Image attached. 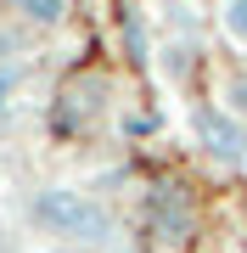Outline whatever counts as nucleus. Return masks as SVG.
Listing matches in <instances>:
<instances>
[{
	"label": "nucleus",
	"mask_w": 247,
	"mask_h": 253,
	"mask_svg": "<svg viewBox=\"0 0 247 253\" xmlns=\"http://www.w3.org/2000/svg\"><path fill=\"white\" fill-rule=\"evenodd\" d=\"M28 225L39 236H51V242H68V248H107L118 236L112 208L79 186H39L28 197Z\"/></svg>",
	"instance_id": "f257e3e1"
},
{
	"label": "nucleus",
	"mask_w": 247,
	"mask_h": 253,
	"mask_svg": "<svg viewBox=\"0 0 247 253\" xmlns=\"http://www.w3.org/2000/svg\"><path fill=\"white\" fill-rule=\"evenodd\" d=\"M191 141L213 163H247V124L236 113H225L219 101H197L191 107Z\"/></svg>",
	"instance_id": "f03ea898"
},
{
	"label": "nucleus",
	"mask_w": 247,
	"mask_h": 253,
	"mask_svg": "<svg viewBox=\"0 0 247 253\" xmlns=\"http://www.w3.org/2000/svg\"><path fill=\"white\" fill-rule=\"evenodd\" d=\"M152 214H157V225L169 231V242H180V236H191V203L180 197L174 186H163L152 197Z\"/></svg>",
	"instance_id": "7ed1b4c3"
},
{
	"label": "nucleus",
	"mask_w": 247,
	"mask_h": 253,
	"mask_svg": "<svg viewBox=\"0 0 247 253\" xmlns=\"http://www.w3.org/2000/svg\"><path fill=\"white\" fill-rule=\"evenodd\" d=\"M11 11L28 28H62L68 23V0H11Z\"/></svg>",
	"instance_id": "20e7f679"
},
{
	"label": "nucleus",
	"mask_w": 247,
	"mask_h": 253,
	"mask_svg": "<svg viewBox=\"0 0 247 253\" xmlns=\"http://www.w3.org/2000/svg\"><path fill=\"white\" fill-rule=\"evenodd\" d=\"M219 107L236 113L242 124H247V68H230L225 79H219Z\"/></svg>",
	"instance_id": "39448f33"
},
{
	"label": "nucleus",
	"mask_w": 247,
	"mask_h": 253,
	"mask_svg": "<svg viewBox=\"0 0 247 253\" xmlns=\"http://www.w3.org/2000/svg\"><path fill=\"white\" fill-rule=\"evenodd\" d=\"M23 62H0V124H6L11 113H17V101H23Z\"/></svg>",
	"instance_id": "423d86ee"
},
{
	"label": "nucleus",
	"mask_w": 247,
	"mask_h": 253,
	"mask_svg": "<svg viewBox=\"0 0 247 253\" xmlns=\"http://www.w3.org/2000/svg\"><path fill=\"white\" fill-rule=\"evenodd\" d=\"M219 28H225L230 45L247 51V0H219Z\"/></svg>",
	"instance_id": "0eeeda50"
},
{
	"label": "nucleus",
	"mask_w": 247,
	"mask_h": 253,
	"mask_svg": "<svg viewBox=\"0 0 247 253\" xmlns=\"http://www.w3.org/2000/svg\"><path fill=\"white\" fill-rule=\"evenodd\" d=\"M191 45H163V73L169 79H185V73H191Z\"/></svg>",
	"instance_id": "6e6552de"
},
{
	"label": "nucleus",
	"mask_w": 247,
	"mask_h": 253,
	"mask_svg": "<svg viewBox=\"0 0 247 253\" xmlns=\"http://www.w3.org/2000/svg\"><path fill=\"white\" fill-rule=\"evenodd\" d=\"M39 253H101V248H68V242H51V248H39Z\"/></svg>",
	"instance_id": "1a4fd4ad"
},
{
	"label": "nucleus",
	"mask_w": 247,
	"mask_h": 253,
	"mask_svg": "<svg viewBox=\"0 0 247 253\" xmlns=\"http://www.w3.org/2000/svg\"><path fill=\"white\" fill-rule=\"evenodd\" d=\"M230 253H247V248H230Z\"/></svg>",
	"instance_id": "9d476101"
},
{
	"label": "nucleus",
	"mask_w": 247,
	"mask_h": 253,
	"mask_svg": "<svg viewBox=\"0 0 247 253\" xmlns=\"http://www.w3.org/2000/svg\"><path fill=\"white\" fill-rule=\"evenodd\" d=\"M242 169H247V163H242Z\"/></svg>",
	"instance_id": "9b49d317"
}]
</instances>
